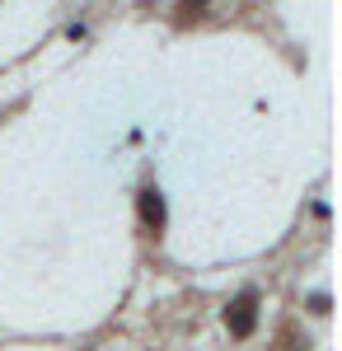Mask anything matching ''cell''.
Instances as JSON below:
<instances>
[{"instance_id": "1", "label": "cell", "mask_w": 342, "mask_h": 351, "mask_svg": "<svg viewBox=\"0 0 342 351\" xmlns=\"http://www.w3.org/2000/svg\"><path fill=\"white\" fill-rule=\"evenodd\" d=\"M136 216H141V230H146V239H159L164 234V192L155 188V183H141V192H136Z\"/></svg>"}, {"instance_id": "2", "label": "cell", "mask_w": 342, "mask_h": 351, "mask_svg": "<svg viewBox=\"0 0 342 351\" xmlns=\"http://www.w3.org/2000/svg\"><path fill=\"white\" fill-rule=\"evenodd\" d=\"M225 328H230V337H253V328H258V291H244L239 300H230Z\"/></svg>"}, {"instance_id": "3", "label": "cell", "mask_w": 342, "mask_h": 351, "mask_svg": "<svg viewBox=\"0 0 342 351\" xmlns=\"http://www.w3.org/2000/svg\"><path fill=\"white\" fill-rule=\"evenodd\" d=\"M328 309H333V300H328V295H310V314H319V319H323Z\"/></svg>"}, {"instance_id": "4", "label": "cell", "mask_w": 342, "mask_h": 351, "mask_svg": "<svg viewBox=\"0 0 342 351\" xmlns=\"http://www.w3.org/2000/svg\"><path fill=\"white\" fill-rule=\"evenodd\" d=\"M179 5H183V10H192V14H197V10H207L211 0H179Z\"/></svg>"}]
</instances>
